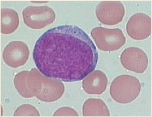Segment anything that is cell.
<instances>
[{
	"mask_svg": "<svg viewBox=\"0 0 152 117\" xmlns=\"http://www.w3.org/2000/svg\"><path fill=\"white\" fill-rule=\"evenodd\" d=\"M32 57L43 75L65 82L83 79L94 71L98 60L91 39L74 25L46 31L37 40Z\"/></svg>",
	"mask_w": 152,
	"mask_h": 117,
	"instance_id": "obj_1",
	"label": "cell"
},
{
	"mask_svg": "<svg viewBox=\"0 0 152 117\" xmlns=\"http://www.w3.org/2000/svg\"><path fill=\"white\" fill-rule=\"evenodd\" d=\"M13 83L22 97H36L45 102H53L60 99L65 92L62 82L46 77L36 68L19 72L14 78Z\"/></svg>",
	"mask_w": 152,
	"mask_h": 117,
	"instance_id": "obj_2",
	"label": "cell"
},
{
	"mask_svg": "<svg viewBox=\"0 0 152 117\" xmlns=\"http://www.w3.org/2000/svg\"><path fill=\"white\" fill-rule=\"evenodd\" d=\"M141 85L136 77L122 74L113 79L110 87L112 99L120 104H127L139 96Z\"/></svg>",
	"mask_w": 152,
	"mask_h": 117,
	"instance_id": "obj_3",
	"label": "cell"
},
{
	"mask_svg": "<svg viewBox=\"0 0 152 117\" xmlns=\"http://www.w3.org/2000/svg\"><path fill=\"white\" fill-rule=\"evenodd\" d=\"M91 35L97 47L104 52L119 50L126 43V37L121 29H108L102 27H94Z\"/></svg>",
	"mask_w": 152,
	"mask_h": 117,
	"instance_id": "obj_4",
	"label": "cell"
},
{
	"mask_svg": "<svg viewBox=\"0 0 152 117\" xmlns=\"http://www.w3.org/2000/svg\"><path fill=\"white\" fill-rule=\"evenodd\" d=\"M24 24L33 29H41L51 24L56 18V14L48 6H29L22 12Z\"/></svg>",
	"mask_w": 152,
	"mask_h": 117,
	"instance_id": "obj_5",
	"label": "cell"
},
{
	"mask_svg": "<svg viewBox=\"0 0 152 117\" xmlns=\"http://www.w3.org/2000/svg\"><path fill=\"white\" fill-rule=\"evenodd\" d=\"M96 15L98 21L104 25L114 26L122 21L125 9L118 1H103L96 6Z\"/></svg>",
	"mask_w": 152,
	"mask_h": 117,
	"instance_id": "obj_6",
	"label": "cell"
},
{
	"mask_svg": "<svg viewBox=\"0 0 152 117\" xmlns=\"http://www.w3.org/2000/svg\"><path fill=\"white\" fill-rule=\"evenodd\" d=\"M121 63L127 70L136 73H143L148 65V58L143 50L137 47H129L121 55Z\"/></svg>",
	"mask_w": 152,
	"mask_h": 117,
	"instance_id": "obj_7",
	"label": "cell"
},
{
	"mask_svg": "<svg viewBox=\"0 0 152 117\" xmlns=\"http://www.w3.org/2000/svg\"><path fill=\"white\" fill-rule=\"evenodd\" d=\"M29 50L24 42L14 41L9 43L3 52L4 63L12 68L22 66L27 62Z\"/></svg>",
	"mask_w": 152,
	"mask_h": 117,
	"instance_id": "obj_8",
	"label": "cell"
},
{
	"mask_svg": "<svg viewBox=\"0 0 152 117\" xmlns=\"http://www.w3.org/2000/svg\"><path fill=\"white\" fill-rule=\"evenodd\" d=\"M151 18L144 13L131 16L126 25L127 33L134 40H144L151 35Z\"/></svg>",
	"mask_w": 152,
	"mask_h": 117,
	"instance_id": "obj_9",
	"label": "cell"
},
{
	"mask_svg": "<svg viewBox=\"0 0 152 117\" xmlns=\"http://www.w3.org/2000/svg\"><path fill=\"white\" fill-rule=\"evenodd\" d=\"M108 78L100 70H94L88 74L83 81V88L88 94L100 95L105 91Z\"/></svg>",
	"mask_w": 152,
	"mask_h": 117,
	"instance_id": "obj_10",
	"label": "cell"
},
{
	"mask_svg": "<svg viewBox=\"0 0 152 117\" xmlns=\"http://www.w3.org/2000/svg\"><path fill=\"white\" fill-rule=\"evenodd\" d=\"M19 26L18 13L10 8H1V32L4 35L12 34Z\"/></svg>",
	"mask_w": 152,
	"mask_h": 117,
	"instance_id": "obj_11",
	"label": "cell"
},
{
	"mask_svg": "<svg viewBox=\"0 0 152 117\" xmlns=\"http://www.w3.org/2000/svg\"><path fill=\"white\" fill-rule=\"evenodd\" d=\"M83 116H110V111L106 104L99 99H88L83 107Z\"/></svg>",
	"mask_w": 152,
	"mask_h": 117,
	"instance_id": "obj_12",
	"label": "cell"
},
{
	"mask_svg": "<svg viewBox=\"0 0 152 117\" xmlns=\"http://www.w3.org/2000/svg\"><path fill=\"white\" fill-rule=\"evenodd\" d=\"M13 116H40V114L36 107L26 104L18 107L14 112Z\"/></svg>",
	"mask_w": 152,
	"mask_h": 117,
	"instance_id": "obj_13",
	"label": "cell"
},
{
	"mask_svg": "<svg viewBox=\"0 0 152 117\" xmlns=\"http://www.w3.org/2000/svg\"><path fill=\"white\" fill-rule=\"evenodd\" d=\"M53 116H79L77 112L70 107H61L56 110Z\"/></svg>",
	"mask_w": 152,
	"mask_h": 117,
	"instance_id": "obj_14",
	"label": "cell"
}]
</instances>
